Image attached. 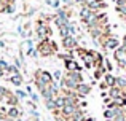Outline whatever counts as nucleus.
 Returning a JSON list of instances; mask_svg holds the SVG:
<instances>
[{
  "label": "nucleus",
  "mask_w": 126,
  "mask_h": 121,
  "mask_svg": "<svg viewBox=\"0 0 126 121\" xmlns=\"http://www.w3.org/2000/svg\"><path fill=\"white\" fill-rule=\"evenodd\" d=\"M37 51L40 56L48 57V56H53V54L58 53V45L53 40H49V38H45V40H40V43L37 45Z\"/></svg>",
  "instance_id": "obj_1"
},
{
  "label": "nucleus",
  "mask_w": 126,
  "mask_h": 121,
  "mask_svg": "<svg viewBox=\"0 0 126 121\" xmlns=\"http://www.w3.org/2000/svg\"><path fill=\"white\" fill-rule=\"evenodd\" d=\"M35 80H40L45 84H53V83H54L53 75L49 73V72H46V70H37V72H35Z\"/></svg>",
  "instance_id": "obj_2"
},
{
  "label": "nucleus",
  "mask_w": 126,
  "mask_h": 121,
  "mask_svg": "<svg viewBox=\"0 0 126 121\" xmlns=\"http://www.w3.org/2000/svg\"><path fill=\"white\" fill-rule=\"evenodd\" d=\"M62 45L65 50H74V48H77V38L74 35H67L62 38Z\"/></svg>",
  "instance_id": "obj_3"
},
{
  "label": "nucleus",
  "mask_w": 126,
  "mask_h": 121,
  "mask_svg": "<svg viewBox=\"0 0 126 121\" xmlns=\"http://www.w3.org/2000/svg\"><path fill=\"white\" fill-rule=\"evenodd\" d=\"M77 94H78V97H85V96H88L89 94V91H91V86L89 84H86V83H80L77 86Z\"/></svg>",
  "instance_id": "obj_4"
},
{
  "label": "nucleus",
  "mask_w": 126,
  "mask_h": 121,
  "mask_svg": "<svg viewBox=\"0 0 126 121\" xmlns=\"http://www.w3.org/2000/svg\"><path fill=\"white\" fill-rule=\"evenodd\" d=\"M118 46H120L118 40L113 35H110V37L107 38V41H105V48H109V50H118Z\"/></svg>",
  "instance_id": "obj_5"
},
{
  "label": "nucleus",
  "mask_w": 126,
  "mask_h": 121,
  "mask_svg": "<svg viewBox=\"0 0 126 121\" xmlns=\"http://www.w3.org/2000/svg\"><path fill=\"white\" fill-rule=\"evenodd\" d=\"M65 70H67V72H80V65H78L74 59L67 61V62H65Z\"/></svg>",
  "instance_id": "obj_6"
},
{
  "label": "nucleus",
  "mask_w": 126,
  "mask_h": 121,
  "mask_svg": "<svg viewBox=\"0 0 126 121\" xmlns=\"http://www.w3.org/2000/svg\"><path fill=\"white\" fill-rule=\"evenodd\" d=\"M6 116H8V120H15V118H18L19 116V110L16 108V107H11V108L8 110V113H6Z\"/></svg>",
  "instance_id": "obj_7"
},
{
  "label": "nucleus",
  "mask_w": 126,
  "mask_h": 121,
  "mask_svg": "<svg viewBox=\"0 0 126 121\" xmlns=\"http://www.w3.org/2000/svg\"><path fill=\"white\" fill-rule=\"evenodd\" d=\"M11 81L16 84V86H21L22 84V77L19 73H13V77H11Z\"/></svg>",
  "instance_id": "obj_8"
},
{
  "label": "nucleus",
  "mask_w": 126,
  "mask_h": 121,
  "mask_svg": "<svg viewBox=\"0 0 126 121\" xmlns=\"http://www.w3.org/2000/svg\"><path fill=\"white\" fill-rule=\"evenodd\" d=\"M115 86H118L123 91H126V80L125 78H115Z\"/></svg>",
  "instance_id": "obj_9"
},
{
  "label": "nucleus",
  "mask_w": 126,
  "mask_h": 121,
  "mask_svg": "<svg viewBox=\"0 0 126 121\" xmlns=\"http://www.w3.org/2000/svg\"><path fill=\"white\" fill-rule=\"evenodd\" d=\"M104 81H105V83H107V86H109V88L115 86V77H113V75H105Z\"/></svg>",
  "instance_id": "obj_10"
},
{
  "label": "nucleus",
  "mask_w": 126,
  "mask_h": 121,
  "mask_svg": "<svg viewBox=\"0 0 126 121\" xmlns=\"http://www.w3.org/2000/svg\"><path fill=\"white\" fill-rule=\"evenodd\" d=\"M5 13H15V3H6Z\"/></svg>",
  "instance_id": "obj_11"
},
{
  "label": "nucleus",
  "mask_w": 126,
  "mask_h": 121,
  "mask_svg": "<svg viewBox=\"0 0 126 121\" xmlns=\"http://www.w3.org/2000/svg\"><path fill=\"white\" fill-rule=\"evenodd\" d=\"M53 77H54V78H62V73H61V70H56L54 73H53Z\"/></svg>",
  "instance_id": "obj_12"
},
{
  "label": "nucleus",
  "mask_w": 126,
  "mask_h": 121,
  "mask_svg": "<svg viewBox=\"0 0 126 121\" xmlns=\"http://www.w3.org/2000/svg\"><path fill=\"white\" fill-rule=\"evenodd\" d=\"M0 68H10V67H8V64H6L5 61H0Z\"/></svg>",
  "instance_id": "obj_13"
},
{
  "label": "nucleus",
  "mask_w": 126,
  "mask_h": 121,
  "mask_svg": "<svg viewBox=\"0 0 126 121\" xmlns=\"http://www.w3.org/2000/svg\"><path fill=\"white\" fill-rule=\"evenodd\" d=\"M16 96H18V97H26V93H22V91H16Z\"/></svg>",
  "instance_id": "obj_14"
},
{
  "label": "nucleus",
  "mask_w": 126,
  "mask_h": 121,
  "mask_svg": "<svg viewBox=\"0 0 126 121\" xmlns=\"http://www.w3.org/2000/svg\"><path fill=\"white\" fill-rule=\"evenodd\" d=\"M123 45H126V37H125V38H123Z\"/></svg>",
  "instance_id": "obj_15"
},
{
  "label": "nucleus",
  "mask_w": 126,
  "mask_h": 121,
  "mask_svg": "<svg viewBox=\"0 0 126 121\" xmlns=\"http://www.w3.org/2000/svg\"><path fill=\"white\" fill-rule=\"evenodd\" d=\"M62 2H65V3H67V2H69V0H62Z\"/></svg>",
  "instance_id": "obj_16"
}]
</instances>
